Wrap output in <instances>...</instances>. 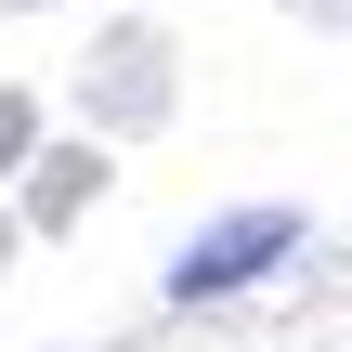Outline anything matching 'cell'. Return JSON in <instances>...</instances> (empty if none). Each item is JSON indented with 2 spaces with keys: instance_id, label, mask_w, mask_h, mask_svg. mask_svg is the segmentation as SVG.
I'll return each instance as SVG.
<instances>
[{
  "instance_id": "obj_1",
  "label": "cell",
  "mask_w": 352,
  "mask_h": 352,
  "mask_svg": "<svg viewBox=\"0 0 352 352\" xmlns=\"http://www.w3.org/2000/svg\"><path fill=\"white\" fill-rule=\"evenodd\" d=\"M287 248H300V222H287V209H248V222H222V235H209V248H196V261H183L170 287H183V300H222V287L274 274Z\"/></svg>"
},
{
  "instance_id": "obj_2",
  "label": "cell",
  "mask_w": 352,
  "mask_h": 352,
  "mask_svg": "<svg viewBox=\"0 0 352 352\" xmlns=\"http://www.w3.org/2000/svg\"><path fill=\"white\" fill-rule=\"evenodd\" d=\"M13 144H26V104H13V91H0V157H13Z\"/></svg>"
}]
</instances>
